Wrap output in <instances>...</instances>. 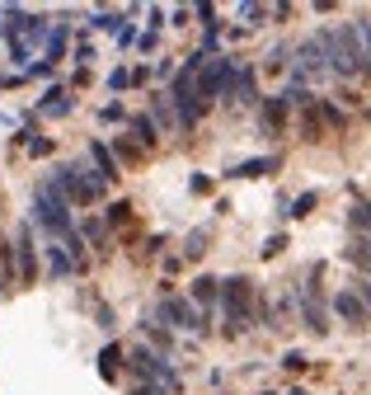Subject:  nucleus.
<instances>
[{"instance_id":"nucleus-22","label":"nucleus","mask_w":371,"mask_h":395,"mask_svg":"<svg viewBox=\"0 0 371 395\" xmlns=\"http://www.w3.org/2000/svg\"><path fill=\"white\" fill-rule=\"evenodd\" d=\"M66 109H71V104H66V95H62V90H52V95L43 99V113H66Z\"/></svg>"},{"instance_id":"nucleus-27","label":"nucleus","mask_w":371,"mask_h":395,"mask_svg":"<svg viewBox=\"0 0 371 395\" xmlns=\"http://www.w3.org/2000/svg\"><path fill=\"white\" fill-rule=\"evenodd\" d=\"M118 156H123V160H141V146H132V137H123V142H118Z\"/></svg>"},{"instance_id":"nucleus-15","label":"nucleus","mask_w":371,"mask_h":395,"mask_svg":"<svg viewBox=\"0 0 371 395\" xmlns=\"http://www.w3.org/2000/svg\"><path fill=\"white\" fill-rule=\"evenodd\" d=\"M47 269H52V273H71V269H76V259L66 254V245H57V240L47 245Z\"/></svg>"},{"instance_id":"nucleus-2","label":"nucleus","mask_w":371,"mask_h":395,"mask_svg":"<svg viewBox=\"0 0 371 395\" xmlns=\"http://www.w3.org/2000/svg\"><path fill=\"white\" fill-rule=\"evenodd\" d=\"M320 48H325V62L334 76H367V62H362V43H357L353 24H334V29H320Z\"/></svg>"},{"instance_id":"nucleus-29","label":"nucleus","mask_w":371,"mask_h":395,"mask_svg":"<svg viewBox=\"0 0 371 395\" xmlns=\"http://www.w3.org/2000/svg\"><path fill=\"white\" fill-rule=\"evenodd\" d=\"M282 250H287V236H273L263 245V259H273V254H282Z\"/></svg>"},{"instance_id":"nucleus-10","label":"nucleus","mask_w":371,"mask_h":395,"mask_svg":"<svg viewBox=\"0 0 371 395\" xmlns=\"http://www.w3.org/2000/svg\"><path fill=\"white\" fill-rule=\"evenodd\" d=\"M282 123H287V95H278V99H268V104H263V132H268V137H278Z\"/></svg>"},{"instance_id":"nucleus-8","label":"nucleus","mask_w":371,"mask_h":395,"mask_svg":"<svg viewBox=\"0 0 371 395\" xmlns=\"http://www.w3.org/2000/svg\"><path fill=\"white\" fill-rule=\"evenodd\" d=\"M155 316L160 320H170V325H184V330H202V316L188 306L184 297H165L160 306H155Z\"/></svg>"},{"instance_id":"nucleus-13","label":"nucleus","mask_w":371,"mask_h":395,"mask_svg":"<svg viewBox=\"0 0 371 395\" xmlns=\"http://www.w3.org/2000/svg\"><path fill=\"white\" fill-rule=\"evenodd\" d=\"M90 160L99 165V184H109V179H118V165H113V156H109V151H104L99 142L90 146Z\"/></svg>"},{"instance_id":"nucleus-6","label":"nucleus","mask_w":371,"mask_h":395,"mask_svg":"<svg viewBox=\"0 0 371 395\" xmlns=\"http://www.w3.org/2000/svg\"><path fill=\"white\" fill-rule=\"evenodd\" d=\"M296 57V71H292V85H306V80L325 76L329 62H325V48H320V38H310V43H301V48L292 52Z\"/></svg>"},{"instance_id":"nucleus-28","label":"nucleus","mask_w":371,"mask_h":395,"mask_svg":"<svg viewBox=\"0 0 371 395\" xmlns=\"http://www.w3.org/2000/svg\"><path fill=\"white\" fill-rule=\"evenodd\" d=\"M353 292H357V297H362V306H367V311H371V278H357V283H353Z\"/></svg>"},{"instance_id":"nucleus-26","label":"nucleus","mask_w":371,"mask_h":395,"mask_svg":"<svg viewBox=\"0 0 371 395\" xmlns=\"http://www.w3.org/2000/svg\"><path fill=\"white\" fill-rule=\"evenodd\" d=\"M127 217H132V203H113V212H109V222H113V226H123Z\"/></svg>"},{"instance_id":"nucleus-25","label":"nucleus","mask_w":371,"mask_h":395,"mask_svg":"<svg viewBox=\"0 0 371 395\" xmlns=\"http://www.w3.org/2000/svg\"><path fill=\"white\" fill-rule=\"evenodd\" d=\"M202 245H207V231H193V236H188V259H198V254H202Z\"/></svg>"},{"instance_id":"nucleus-19","label":"nucleus","mask_w":371,"mask_h":395,"mask_svg":"<svg viewBox=\"0 0 371 395\" xmlns=\"http://www.w3.org/2000/svg\"><path fill=\"white\" fill-rule=\"evenodd\" d=\"M118 358H123V348H104V353H99V372H104V377H118Z\"/></svg>"},{"instance_id":"nucleus-32","label":"nucleus","mask_w":371,"mask_h":395,"mask_svg":"<svg viewBox=\"0 0 371 395\" xmlns=\"http://www.w3.org/2000/svg\"><path fill=\"white\" fill-rule=\"evenodd\" d=\"M292 395H306V391H292Z\"/></svg>"},{"instance_id":"nucleus-9","label":"nucleus","mask_w":371,"mask_h":395,"mask_svg":"<svg viewBox=\"0 0 371 395\" xmlns=\"http://www.w3.org/2000/svg\"><path fill=\"white\" fill-rule=\"evenodd\" d=\"M334 311H339V316L348 320L353 330H362V325H367V320H371V311H367V306H362V297H357L353 287H343L339 297H334Z\"/></svg>"},{"instance_id":"nucleus-30","label":"nucleus","mask_w":371,"mask_h":395,"mask_svg":"<svg viewBox=\"0 0 371 395\" xmlns=\"http://www.w3.org/2000/svg\"><path fill=\"white\" fill-rule=\"evenodd\" d=\"M282 367H287V372H301V367H306V358H301V353H287V363H282Z\"/></svg>"},{"instance_id":"nucleus-21","label":"nucleus","mask_w":371,"mask_h":395,"mask_svg":"<svg viewBox=\"0 0 371 395\" xmlns=\"http://www.w3.org/2000/svg\"><path fill=\"white\" fill-rule=\"evenodd\" d=\"M320 203V193H301V198H296L292 203V217H310V207Z\"/></svg>"},{"instance_id":"nucleus-18","label":"nucleus","mask_w":371,"mask_h":395,"mask_svg":"<svg viewBox=\"0 0 371 395\" xmlns=\"http://www.w3.org/2000/svg\"><path fill=\"white\" fill-rule=\"evenodd\" d=\"M132 132H137V142H141V146H155V142H160V137H155V123H151V118H132Z\"/></svg>"},{"instance_id":"nucleus-31","label":"nucleus","mask_w":371,"mask_h":395,"mask_svg":"<svg viewBox=\"0 0 371 395\" xmlns=\"http://www.w3.org/2000/svg\"><path fill=\"white\" fill-rule=\"evenodd\" d=\"M132 395H165L160 386H132Z\"/></svg>"},{"instance_id":"nucleus-3","label":"nucleus","mask_w":371,"mask_h":395,"mask_svg":"<svg viewBox=\"0 0 371 395\" xmlns=\"http://www.w3.org/2000/svg\"><path fill=\"white\" fill-rule=\"evenodd\" d=\"M221 297H226V334L235 339L254 320V283L249 278H231V283H221Z\"/></svg>"},{"instance_id":"nucleus-7","label":"nucleus","mask_w":371,"mask_h":395,"mask_svg":"<svg viewBox=\"0 0 371 395\" xmlns=\"http://www.w3.org/2000/svg\"><path fill=\"white\" fill-rule=\"evenodd\" d=\"M57 179H62V189L71 193V203H80V207H90L94 198L104 193V184H99L94 174H85V170H80V165H66V170L57 174Z\"/></svg>"},{"instance_id":"nucleus-11","label":"nucleus","mask_w":371,"mask_h":395,"mask_svg":"<svg viewBox=\"0 0 371 395\" xmlns=\"http://www.w3.org/2000/svg\"><path fill=\"white\" fill-rule=\"evenodd\" d=\"M15 250H19V278H24V283H33V231H29V226H19Z\"/></svg>"},{"instance_id":"nucleus-16","label":"nucleus","mask_w":371,"mask_h":395,"mask_svg":"<svg viewBox=\"0 0 371 395\" xmlns=\"http://www.w3.org/2000/svg\"><path fill=\"white\" fill-rule=\"evenodd\" d=\"M217 292H221L217 278H198V283H193V301H198V306H212V301H217Z\"/></svg>"},{"instance_id":"nucleus-20","label":"nucleus","mask_w":371,"mask_h":395,"mask_svg":"<svg viewBox=\"0 0 371 395\" xmlns=\"http://www.w3.org/2000/svg\"><path fill=\"white\" fill-rule=\"evenodd\" d=\"M62 52H66V29L57 24V33H52V43H47V57H52V62H62Z\"/></svg>"},{"instance_id":"nucleus-24","label":"nucleus","mask_w":371,"mask_h":395,"mask_svg":"<svg viewBox=\"0 0 371 395\" xmlns=\"http://www.w3.org/2000/svg\"><path fill=\"white\" fill-rule=\"evenodd\" d=\"M287 57H292V52H287V48H273V57L263 62V71H282V66H287Z\"/></svg>"},{"instance_id":"nucleus-23","label":"nucleus","mask_w":371,"mask_h":395,"mask_svg":"<svg viewBox=\"0 0 371 395\" xmlns=\"http://www.w3.org/2000/svg\"><path fill=\"white\" fill-rule=\"evenodd\" d=\"M320 132H325V123L315 118V109H306V137H310V142H320Z\"/></svg>"},{"instance_id":"nucleus-17","label":"nucleus","mask_w":371,"mask_h":395,"mask_svg":"<svg viewBox=\"0 0 371 395\" xmlns=\"http://www.w3.org/2000/svg\"><path fill=\"white\" fill-rule=\"evenodd\" d=\"M155 123H160V127H170V132L179 127V113H174V99H170V95H165V99H155Z\"/></svg>"},{"instance_id":"nucleus-5","label":"nucleus","mask_w":371,"mask_h":395,"mask_svg":"<svg viewBox=\"0 0 371 395\" xmlns=\"http://www.w3.org/2000/svg\"><path fill=\"white\" fill-rule=\"evenodd\" d=\"M320 264L310 269V278H306V287H301V320H306V330L310 334H325L329 330V316H325V297H320Z\"/></svg>"},{"instance_id":"nucleus-14","label":"nucleus","mask_w":371,"mask_h":395,"mask_svg":"<svg viewBox=\"0 0 371 395\" xmlns=\"http://www.w3.org/2000/svg\"><path fill=\"white\" fill-rule=\"evenodd\" d=\"M231 99L235 104H259V95H254V71H240V76H235Z\"/></svg>"},{"instance_id":"nucleus-12","label":"nucleus","mask_w":371,"mask_h":395,"mask_svg":"<svg viewBox=\"0 0 371 395\" xmlns=\"http://www.w3.org/2000/svg\"><path fill=\"white\" fill-rule=\"evenodd\" d=\"M278 165H282L278 156H263V160H245V165H235L231 174H235V179H259V174H273Z\"/></svg>"},{"instance_id":"nucleus-1","label":"nucleus","mask_w":371,"mask_h":395,"mask_svg":"<svg viewBox=\"0 0 371 395\" xmlns=\"http://www.w3.org/2000/svg\"><path fill=\"white\" fill-rule=\"evenodd\" d=\"M33 212H38V222L52 231V240H62L66 254H71L76 264H85V245H80V236L71 231V212H66V198L57 193V184H43V189L33 193Z\"/></svg>"},{"instance_id":"nucleus-4","label":"nucleus","mask_w":371,"mask_h":395,"mask_svg":"<svg viewBox=\"0 0 371 395\" xmlns=\"http://www.w3.org/2000/svg\"><path fill=\"white\" fill-rule=\"evenodd\" d=\"M127 363H132V377H137L141 386H160L165 395H170V391H179V377L170 372V363H165V358H155L151 348L132 344V353H127Z\"/></svg>"}]
</instances>
